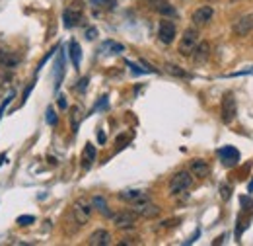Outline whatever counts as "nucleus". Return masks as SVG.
Wrapping results in <instances>:
<instances>
[{"mask_svg": "<svg viewBox=\"0 0 253 246\" xmlns=\"http://www.w3.org/2000/svg\"><path fill=\"white\" fill-rule=\"evenodd\" d=\"M92 213H94L92 200H88V198H78V200L72 203V217H74V221H76L80 227L86 225V223L92 219Z\"/></svg>", "mask_w": 253, "mask_h": 246, "instance_id": "nucleus-2", "label": "nucleus"}, {"mask_svg": "<svg viewBox=\"0 0 253 246\" xmlns=\"http://www.w3.org/2000/svg\"><path fill=\"white\" fill-rule=\"evenodd\" d=\"M98 141H100V143H105V135H104L102 131H98Z\"/></svg>", "mask_w": 253, "mask_h": 246, "instance_id": "nucleus-34", "label": "nucleus"}, {"mask_svg": "<svg viewBox=\"0 0 253 246\" xmlns=\"http://www.w3.org/2000/svg\"><path fill=\"white\" fill-rule=\"evenodd\" d=\"M68 51H70V61H72L74 68H78V67H80V61H82V49H80L78 41H70Z\"/></svg>", "mask_w": 253, "mask_h": 246, "instance_id": "nucleus-19", "label": "nucleus"}, {"mask_svg": "<svg viewBox=\"0 0 253 246\" xmlns=\"http://www.w3.org/2000/svg\"><path fill=\"white\" fill-rule=\"evenodd\" d=\"M126 65L132 68V72H136V74H144V72H148V68H140V67H136L134 63H130V61H126Z\"/></svg>", "mask_w": 253, "mask_h": 246, "instance_id": "nucleus-29", "label": "nucleus"}, {"mask_svg": "<svg viewBox=\"0 0 253 246\" xmlns=\"http://www.w3.org/2000/svg\"><path fill=\"white\" fill-rule=\"evenodd\" d=\"M86 84H88V78H82V80L78 82V90L84 92V90H86Z\"/></svg>", "mask_w": 253, "mask_h": 246, "instance_id": "nucleus-33", "label": "nucleus"}, {"mask_svg": "<svg viewBox=\"0 0 253 246\" xmlns=\"http://www.w3.org/2000/svg\"><path fill=\"white\" fill-rule=\"evenodd\" d=\"M136 213L132 211V209H126V211H119V213H115L113 215V225L117 227V229H121V231H125V229H132L134 225H136Z\"/></svg>", "mask_w": 253, "mask_h": 246, "instance_id": "nucleus-8", "label": "nucleus"}, {"mask_svg": "<svg viewBox=\"0 0 253 246\" xmlns=\"http://www.w3.org/2000/svg\"><path fill=\"white\" fill-rule=\"evenodd\" d=\"M80 117H82V115H80V108H74V110H72V129H74V131L78 129Z\"/></svg>", "mask_w": 253, "mask_h": 246, "instance_id": "nucleus-26", "label": "nucleus"}, {"mask_svg": "<svg viewBox=\"0 0 253 246\" xmlns=\"http://www.w3.org/2000/svg\"><path fill=\"white\" fill-rule=\"evenodd\" d=\"M242 205L244 207H248V209H253V198H250V196H242Z\"/></svg>", "mask_w": 253, "mask_h": 246, "instance_id": "nucleus-28", "label": "nucleus"}, {"mask_svg": "<svg viewBox=\"0 0 253 246\" xmlns=\"http://www.w3.org/2000/svg\"><path fill=\"white\" fill-rule=\"evenodd\" d=\"M166 70H168L169 74H173V76H179V78H191V74H189V72H185L181 67L171 65V63H168V65H166Z\"/></svg>", "mask_w": 253, "mask_h": 246, "instance_id": "nucleus-21", "label": "nucleus"}, {"mask_svg": "<svg viewBox=\"0 0 253 246\" xmlns=\"http://www.w3.org/2000/svg\"><path fill=\"white\" fill-rule=\"evenodd\" d=\"M193 63L195 65H203L205 61H209V57H211V43L209 41H201L199 45H197V49L193 51Z\"/></svg>", "mask_w": 253, "mask_h": 246, "instance_id": "nucleus-14", "label": "nucleus"}, {"mask_svg": "<svg viewBox=\"0 0 253 246\" xmlns=\"http://www.w3.org/2000/svg\"><path fill=\"white\" fill-rule=\"evenodd\" d=\"M84 18V2L76 0L72 4L66 6V10L63 12V22H64V27H76Z\"/></svg>", "mask_w": 253, "mask_h": 246, "instance_id": "nucleus-4", "label": "nucleus"}, {"mask_svg": "<svg viewBox=\"0 0 253 246\" xmlns=\"http://www.w3.org/2000/svg\"><path fill=\"white\" fill-rule=\"evenodd\" d=\"M144 198H146V194H144V192H140V190H125V192H121V194H119V200L128 201V203H134V201L144 200Z\"/></svg>", "mask_w": 253, "mask_h": 246, "instance_id": "nucleus-18", "label": "nucleus"}, {"mask_svg": "<svg viewBox=\"0 0 253 246\" xmlns=\"http://www.w3.org/2000/svg\"><path fill=\"white\" fill-rule=\"evenodd\" d=\"M189 172L195 176V178H207L211 174V166L203 160V158H193L189 162Z\"/></svg>", "mask_w": 253, "mask_h": 246, "instance_id": "nucleus-13", "label": "nucleus"}, {"mask_svg": "<svg viewBox=\"0 0 253 246\" xmlns=\"http://www.w3.org/2000/svg\"><path fill=\"white\" fill-rule=\"evenodd\" d=\"M232 29H234L236 35L246 37V35L253 29V16H242V18H238V20L234 22Z\"/></svg>", "mask_w": 253, "mask_h": 246, "instance_id": "nucleus-12", "label": "nucleus"}, {"mask_svg": "<svg viewBox=\"0 0 253 246\" xmlns=\"http://www.w3.org/2000/svg\"><path fill=\"white\" fill-rule=\"evenodd\" d=\"M35 223V217L33 215H21V217H18V225H21V227H27V225H33Z\"/></svg>", "mask_w": 253, "mask_h": 246, "instance_id": "nucleus-24", "label": "nucleus"}, {"mask_svg": "<svg viewBox=\"0 0 253 246\" xmlns=\"http://www.w3.org/2000/svg\"><path fill=\"white\" fill-rule=\"evenodd\" d=\"M220 194H222V200L226 201V200L230 198V194H232V188H228V186H220Z\"/></svg>", "mask_w": 253, "mask_h": 246, "instance_id": "nucleus-30", "label": "nucleus"}, {"mask_svg": "<svg viewBox=\"0 0 253 246\" xmlns=\"http://www.w3.org/2000/svg\"><path fill=\"white\" fill-rule=\"evenodd\" d=\"M111 233L105 229H98L88 237V245L90 246H109L111 245Z\"/></svg>", "mask_w": 253, "mask_h": 246, "instance_id": "nucleus-11", "label": "nucleus"}, {"mask_svg": "<svg viewBox=\"0 0 253 246\" xmlns=\"http://www.w3.org/2000/svg\"><path fill=\"white\" fill-rule=\"evenodd\" d=\"M158 12H160L162 16H169V18H175V16H177L175 8H173L171 4H166V2H162V4L158 6Z\"/></svg>", "mask_w": 253, "mask_h": 246, "instance_id": "nucleus-22", "label": "nucleus"}, {"mask_svg": "<svg viewBox=\"0 0 253 246\" xmlns=\"http://www.w3.org/2000/svg\"><path fill=\"white\" fill-rule=\"evenodd\" d=\"M248 192H250V194H253V180L250 182V186H248Z\"/></svg>", "mask_w": 253, "mask_h": 246, "instance_id": "nucleus-36", "label": "nucleus"}, {"mask_svg": "<svg viewBox=\"0 0 253 246\" xmlns=\"http://www.w3.org/2000/svg\"><path fill=\"white\" fill-rule=\"evenodd\" d=\"M59 108H61V110H66V108H68V104H66V98H64V96H59Z\"/></svg>", "mask_w": 253, "mask_h": 246, "instance_id": "nucleus-32", "label": "nucleus"}, {"mask_svg": "<svg viewBox=\"0 0 253 246\" xmlns=\"http://www.w3.org/2000/svg\"><path fill=\"white\" fill-rule=\"evenodd\" d=\"M199 43H201V33H199V29L189 27V29H185V31H183V37L179 39L177 51H179V55H181V57H191Z\"/></svg>", "mask_w": 253, "mask_h": 246, "instance_id": "nucleus-1", "label": "nucleus"}, {"mask_svg": "<svg viewBox=\"0 0 253 246\" xmlns=\"http://www.w3.org/2000/svg\"><path fill=\"white\" fill-rule=\"evenodd\" d=\"M96 35H98V29L96 27H88L86 29V39H96Z\"/></svg>", "mask_w": 253, "mask_h": 246, "instance_id": "nucleus-31", "label": "nucleus"}, {"mask_svg": "<svg viewBox=\"0 0 253 246\" xmlns=\"http://www.w3.org/2000/svg\"><path fill=\"white\" fill-rule=\"evenodd\" d=\"M4 162H8V157H6V155H0V166H2Z\"/></svg>", "mask_w": 253, "mask_h": 246, "instance_id": "nucleus-35", "label": "nucleus"}, {"mask_svg": "<svg viewBox=\"0 0 253 246\" xmlns=\"http://www.w3.org/2000/svg\"><path fill=\"white\" fill-rule=\"evenodd\" d=\"M130 207H132V211H134L138 217H144V219H154V217L160 215V207H158L156 203H152L148 196H146L144 200H138V201L130 203Z\"/></svg>", "mask_w": 253, "mask_h": 246, "instance_id": "nucleus-5", "label": "nucleus"}, {"mask_svg": "<svg viewBox=\"0 0 253 246\" xmlns=\"http://www.w3.org/2000/svg\"><path fill=\"white\" fill-rule=\"evenodd\" d=\"M94 4H105V0H92Z\"/></svg>", "mask_w": 253, "mask_h": 246, "instance_id": "nucleus-37", "label": "nucleus"}, {"mask_svg": "<svg viewBox=\"0 0 253 246\" xmlns=\"http://www.w3.org/2000/svg\"><path fill=\"white\" fill-rule=\"evenodd\" d=\"M222 121L226 123V125H230V123H234V119H236V115H238V104H236V98H234V94H230V92H226L224 94V98H222Z\"/></svg>", "mask_w": 253, "mask_h": 246, "instance_id": "nucleus-6", "label": "nucleus"}, {"mask_svg": "<svg viewBox=\"0 0 253 246\" xmlns=\"http://www.w3.org/2000/svg\"><path fill=\"white\" fill-rule=\"evenodd\" d=\"M175 33H177V29H175V23H173L171 20H162V22H160V25H158V39H160L164 45L173 43Z\"/></svg>", "mask_w": 253, "mask_h": 246, "instance_id": "nucleus-7", "label": "nucleus"}, {"mask_svg": "<svg viewBox=\"0 0 253 246\" xmlns=\"http://www.w3.org/2000/svg\"><path fill=\"white\" fill-rule=\"evenodd\" d=\"M63 67H64V55L61 53L59 55V61H57V86H59V82L63 78Z\"/></svg>", "mask_w": 253, "mask_h": 246, "instance_id": "nucleus-23", "label": "nucleus"}, {"mask_svg": "<svg viewBox=\"0 0 253 246\" xmlns=\"http://www.w3.org/2000/svg\"><path fill=\"white\" fill-rule=\"evenodd\" d=\"M191 186H193V174L189 170H179L169 180V194L171 196H179V194L187 192Z\"/></svg>", "mask_w": 253, "mask_h": 246, "instance_id": "nucleus-3", "label": "nucleus"}, {"mask_svg": "<svg viewBox=\"0 0 253 246\" xmlns=\"http://www.w3.org/2000/svg\"><path fill=\"white\" fill-rule=\"evenodd\" d=\"M214 16V8L212 6H199L193 14H191V22L195 25H207Z\"/></svg>", "mask_w": 253, "mask_h": 246, "instance_id": "nucleus-9", "label": "nucleus"}, {"mask_svg": "<svg viewBox=\"0 0 253 246\" xmlns=\"http://www.w3.org/2000/svg\"><path fill=\"white\" fill-rule=\"evenodd\" d=\"M102 51L107 53V55H117V53H123L125 51V45H121L117 41H105L102 45Z\"/></svg>", "mask_w": 253, "mask_h": 246, "instance_id": "nucleus-20", "label": "nucleus"}, {"mask_svg": "<svg viewBox=\"0 0 253 246\" xmlns=\"http://www.w3.org/2000/svg\"><path fill=\"white\" fill-rule=\"evenodd\" d=\"M14 96H16V94H14V92H10V94H8V98H6L4 102H2V106H0V117H2V113H4V110H6V106H8V104H10L12 100H14Z\"/></svg>", "mask_w": 253, "mask_h": 246, "instance_id": "nucleus-27", "label": "nucleus"}, {"mask_svg": "<svg viewBox=\"0 0 253 246\" xmlns=\"http://www.w3.org/2000/svg\"><path fill=\"white\" fill-rule=\"evenodd\" d=\"M0 65H2V67H6V68L18 67V65H20V57H18V53H14L12 49L0 47Z\"/></svg>", "mask_w": 253, "mask_h": 246, "instance_id": "nucleus-15", "label": "nucleus"}, {"mask_svg": "<svg viewBox=\"0 0 253 246\" xmlns=\"http://www.w3.org/2000/svg\"><path fill=\"white\" fill-rule=\"evenodd\" d=\"M92 205H94V209H98L102 215H105V217H113V215H111V211H109V207H107V201H105V198H104V196H94V198H92Z\"/></svg>", "mask_w": 253, "mask_h": 246, "instance_id": "nucleus-17", "label": "nucleus"}, {"mask_svg": "<svg viewBox=\"0 0 253 246\" xmlns=\"http://www.w3.org/2000/svg\"><path fill=\"white\" fill-rule=\"evenodd\" d=\"M47 123H49V125H57V123H59V117H57V113H55L53 108L47 110Z\"/></svg>", "mask_w": 253, "mask_h": 246, "instance_id": "nucleus-25", "label": "nucleus"}, {"mask_svg": "<svg viewBox=\"0 0 253 246\" xmlns=\"http://www.w3.org/2000/svg\"><path fill=\"white\" fill-rule=\"evenodd\" d=\"M218 157H220V162L224 166H236L240 162V151L236 147H222V149H218Z\"/></svg>", "mask_w": 253, "mask_h": 246, "instance_id": "nucleus-10", "label": "nucleus"}, {"mask_svg": "<svg viewBox=\"0 0 253 246\" xmlns=\"http://www.w3.org/2000/svg\"><path fill=\"white\" fill-rule=\"evenodd\" d=\"M94 160H96V147H94L92 143H86L84 153H82V166L88 170V168L94 164Z\"/></svg>", "mask_w": 253, "mask_h": 246, "instance_id": "nucleus-16", "label": "nucleus"}]
</instances>
